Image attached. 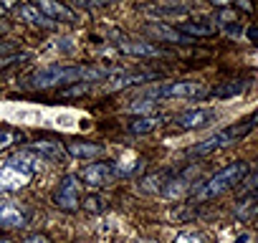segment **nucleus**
<instances>
[{
    "instance_id": "nucleus-41",
    "label": "nucleus",
    "mask_w": 258,
    "mask_h": 243,
    "mask_svg": "<svg viewBox=\"0 0 258 243\" xmlns=\"http://www.w3.org/2000/svg\"><path fill=\"white\" fill-rule=\"evenodd\" d=\"M0 243H11V240H3V238H0Z\"/></svg>"
},
{
    "instance_id": "nucleus-34",
    "label": "nucleus",
    "mask_w": 258,
    "mask_h": 243,
    "mask_svg": "<svg viewBox=\"0 0 258 243\" xmlns=\"http://www.w3.org/2000/svg\"><path fill=\"white\" fill-rule=\"evenodd\" d=\"M245 36H248V41H253V43H258V26H250V28L245 31Z\"/></svg>"
},
{
    "instance_id": "nucleus-31",
    "label": "nucleus",
    "mask_w": 258,
    "mask_h": 243,
    "mask_svg": "<svg viewBox=\"0 0 258 243\" xmlns=\"http://www.w3.org/2000/svg\"><path fill=\"white\" fill-rule=\"evenodd\" d=\"M175 243H205V238L200 233H180L175 238Z\"/></svg>"
},
{
    "instance_id": "nucleus-6",
    "label": "nucleus",
    "mask_w": 258,
    "mask_h": 243,
    "mask_svg": "<svg viewBox=\"0 0 258 243\" xmlns=\"http://www.w3.org/2000/svg\"><path fill=\"white\" fill-rule=\"evenodd\" d=\"M53 203H56V208L69 210V213H74L79 208V203H81V183H79L76 175H66L58 183V188L53 193Z\"/></svg>"
},
{
    "instance_id": "nucleus-40",
    "label": "nucleus",
    "mask_w": 258,
    "mask_h": 243,
    "mask_svg": "<svg viewBox=\"0 0 258 243\" xmlns=\"http://www.w3.org/2000/svg\"><path fill=\"white\" fill-rule=\"evenodd\" d=\"M137 243H157V240H147V238H142V240H137Z\"/></svg>"
},
{
    "instance_id": "nucleus-33",
    "label": "nucleus",
    "mask_w": 258,
    "mask_h": 243,
    "mask_svg": "<svg viewBox=\"0 0 258 243\" xmlns=\"http://www.w3.org/2000/svg\"><path fill=\"white\" fill-rule=\"evenodd\" d=\"M23 243H51V238L43 235V233H33V235H28Z\"/></svg>"
},
{
    "instance_id": "nucleus-39",
    "label": "nucleus",
    "mask_w": 258,
    "mask_h": 243,
    "mask_svg": "<svg viewBox=\"0 0 258 243\" xmlns=\"http://www.w3.org/2000/svg\"><path fill=\"white\" fill-rule=\"evenodd\" d=\"M235 243H248V238H245V235H240V238H238Z\"/></svg>"
},
{
    "instance_id": "nucleus-22",
    "label": "nucleus",
    "mask_w": 258,
    "mask_h": 243,
    "mask_svg": "<svg viewBox=\"0 0 258 243\" xmlns=\"http://www.w3.org/2000/svg\"><path fill=\"white\" fill-rule=\"evenodd\" d=\"M235 215L240 220H250V218H258V193H250L245 195L238 205H235Z\"/></svg>"
},
{
    "instance_id": "nucleus-9",
    "label": "nucleus",
    "mask_w": 258,
    "mask_h": 243,
    "mask_svg": "<svg viewBox=\"0 0 258 243\" xmlns=\"http://www.w3.org/2000/svg\"><path fill=\"white\" fill-rule=\"evenodd\" d=\"M119 48L129 56H145V58H167L170 48H160L152 41H121Z\"/></svg>"
},
{
    "instance_id": "nucleus-20",
    "label": "nucleus",
    "mask_w": 258,
    "mask_h": 243,
    "mask_svg": "<svg viewBox=\"0 0 258 243\" xmlns=\"http://www.w3.org/2000/svg\"><path fill=\"white\" fill-rule=\"evenodd\" d=\"M172 175H175L172 170H157V172H150V175L142 177V190H145V193H162V188L170 183Z\"/></svg>"
},
{
    "instance_id": "nucleus-30",
    "label": "nucleus",
    "mask_w": 258,
    "mask_h": 243,
    "mask_svg": "<svg viewBox=\"0 0 258 243\" xmlns=\"http://www.w3.org/2000/svg\"><path fill=\"white\" fill-rule=\"evenodd\" d=\"M172 218H177V220H190V218H195V208L187 203L185 208H180V210H172Z\"/></svg>"
},
{
    "instance_id": "nucleus-15",
    "label": "nucleus",
    "mask_w": 258,
    "mask_h": 243,
    "mask_svg": "<svg viewBox=\"0 0 258 243\" xmlns=\"http://www.w3.org/2000/svg\"><path fill=\"white\" fill-rule=\"evenodd\" d=\"M162 74L160 71H142V74H124V76H116L106 84V91H119V89H126V86H137V84H145V81H152V79H160Z\"/></svg>"
},
{
    "instance_id": "nucleus-32",
    "label": "nucleus",
    "mask_w": 258,
    "mask_h": 243,
    "mask_svg": "<svg viewBox=\"0 0 258 243\" xmlns=\"http://www.w3.org/2000/svg\"><path fill=\"white\" fill-rule=\"evenodd\" d=\"M89 89H91V84H76V86H71V89H63L61 96H79V94H86Z\"/></svg>"
},
{
    "instance_id": "nucleus-4",
    "label": "nucleus",
    "mask_w": 258,
    "mask_h": 243,
    "mask_svg": "<svg viewBox=\"0 0 258 243\" xmlns=\"http://www.w3.org/2000/svg\"><path fill=\"white\" fill-rule=\"evenodd\" d=\"M33 172H36V165H33V157L28 152L11 157L8 165L0 170V193H18V190H23L26 185H31Z\"/></svg>"
},
{
    "instance_id": "nucleus-14",
    "label": "nucleus",
    "mask_w": 258,
    "mask_h": 243,
    "mask_svg": "<svg viewBox=\"0 0 258 243\" xmlns=\"http://www.w3.org/2000/svg\"><path fill=\"white\" fill-rule=\"evenodd\" d=\"M31 150L36 152V155H41L43 160H51V162H63L66 160V147L61 145V142H56V140H36L33 145H31Z\"/></svg>"
},
{
    "instance_id": "nucleus-38",
    "label": "nucleus",
    "mask_w": 258,
    "mask_h": 243,
    "mask_svg": "<svg viewBox=\"0 0 258 243\" xmlns=\"http://www.w3.org/2000/svg\"><path fill=\"white\" fill-rule=\"evenodd\" d=\"M6 31H8V23H6V21H0V33H6Z\"/></svg>"
},
{
    "instance_id": "nucleus-21",
    "label": "nucleus",
    "mask_w": 258,
    "mask_h": 243,
    "mask_svg": "<svg viewBox=\"0 0 258 243\" xmlns=\"http://www.w3.org/2000/svg\"><path fill=\"white\" fill-rule=\"evenodd\" d=\"M157 125H160V119H157L155 114H152V116H135V119L126 125V130L132 132V135H150V132L157 130Z\"/></svg>"
},
{
    "instance_id": "nucleus-37",
    "label": "nucleus",
    "mask_w": 258,
    "mask_h": 243,
    "mask_svg": "<svg viewBox=\"0 0 258 243\" xmlns=\"http://www.w3.org/2000/svg\"><path fill=\"white\" fill-rule=\"evenodd\" d=\"M13 8H16V6H8V3H6V6H0V16L8 13V11H13Z\"/></svg>"
},
{
    "instance_id": "nucleus-13",
    "label": "nucleus",
    "mask_w": 258,
    "mask_h": 243,
    "mask_svg": "<svg viewBox=\"0 0 258 243\" xmlns=\"http://www.w3.org/2000/svg\"><path fill=\"white\" fill-rule=\"evenodd\" d=\"M248 86H250V81H248V79H230V81H220V84H218V86H213L208 94H210L213 99H233V96L245 94V91H248Z\"/></svg>"
},
{
    "instance_id": "nucleus-36",
    "label": "nucleus",
    "mask_w": 258,
    "mask_h": 243,
    "mask_svg": "<svg viewBox=\"0 0 258 243\" xmlns=\"http://www.w3.org/2000/svg\"><path fill=\"white\" fill-rule=\"evenodd\" d=\"M233 6H235L238 11H245V13H253V6H250V3H233Z\"/></svg>"
},
{
    "instance_id": "nucleus-16",
    "label": "nucleus",
    "mask_w": 258,
    "mask_h": 243,
    "mask_svg": "<svg viewBox=\"0 0 258 243\" xmlns=\"http://www.w3.org/2000/svg\"><path fill=\"white\" fill-rule=\"evenodd\" d=\"M38 8H41V13H43L48 21H53V23H74V21H76V16H74L66 6L53 3V0H43V3H38Z\"/></svg>"
},
{
    "instance_id": "nucleus-1",
    "label": "nucleus",
    "mask_w": 258,
    "mask_h": 243,
    "mask_svg": "<svg viewBox=\"0 0 258 243\" xmlns=\"http://www.w3.org/2000/svg\"><path fill=\"white\" fill-rule=\"evenodd\" d=\"M106 76H109V71L96 69V66H43V69H36L33 74H28L23 86L41 91V89H51L58 84H91V81H99Z\"/></svg>"
},
{
    "instance_id": "nucleus-28",
    "label": "nucleus",
    "mask_w": 258,
    "mask_h": 243,
    "mask_svg": "<svg viewBox=\"0 0 258 243\" xmlns=\"http://www.w3.org/2000/svg\"><path fill=\"white\" fill-rule=\"evenodd\" d=\"M31 58V53H8V56H0V71L3 69H8V66H13V64H21V61H28Z\"/></svg>"
},
{
    "instance_id": "nucleus-12",
    "label": "nucleus",
    "mask_w": 258,
    "mask_h": 243,
    "mask_svg": "<svg viewBox=\"0 0 258 243\" xmlns=\"http://www.w3.org/2000/svg\"><path fill=\"white\" fill-rule=\"evenodd\" d=\"M13 16L28 26H36V28H53V21H48L38 6H28V3H21L13 8Z\"/></svg>"
},
{
    "instance_id": "nucleus-10",
    "label": "nucleus",
    "mask_w": 258,
    "mask_h": 243,
    "mask_svg": "<svg viewBox=\"0 0 258 243\" xmlns=\"http://www.w3.org/2000/svg\"><path fill=\"white\" fill-rule=\"evenodd\" d=\"M198 170H200V167H198V165H192V167H185L182 172H175V175L170 177V183L162 188V193H160V195H165V198H170V200H175V198L185 195Z\"/></svg>"
},
{
    "instance_id": "nucleus-18",
    "label": "nucleus",
    "mask_w": 258,
    "mask_h": 243,
    "mask_svg": "<svg viewBox=\"0 0 258 243\" xmlns=\"http://www.w3.org/2000/svg\"><path fill=\"white\" fill-rule=\"evenodd\" d=\"M66 152L71 157H79V160H94V157H101L104 155V147L96 145V142H81V140H74L66 145Z\"/></svg>"
},
{
    "instance_id": "nucleus-27",
    "label": "nucleus",
    "mask_w": 258,
    "mask_h": 243,
    "mask_svg": "<svg viewBox=\"0 0 258 243\" xmlns=\"http://www.w3.org/2000/svg\"><path fill=\"white\" fill-rule=\"evenodd\" d=\"M152 13H162V16H180L187 11V6H177V3H165V6H157V8H150Z\"/></svg>"
},
{
    "instance_id": "nucleus-29",
    "label": "nucleus",
    "mask_w": 258,
    "mask_h": 243,
    "mask_svg": "<svg viewBox=\"0 0 258 243\" xmlns=\"http://www.w3.org/2000/svg\"><path fill=\"white\" fill-rule=\"evenodd\" d=\"M13 142H16V132L13 130H0V152L8 150Z\"/></svg>"
},
{
    "instance_id": "nucleus-17",
    "label": "nucleus",
    "mask_w": 258,
    "mask_h": 243,
    "mask_svg": "<svg viewBox=\"0 0 258 243\" xmlns=\"http://www.w3.org/2000/svg\"><path fill=\"white\" fill-rule=\"evenodd\" d=\"M147 33L160 38V41H167V43H192V38L182 36L177 28H172L167 23H152V26H147Z\"/></svg>"
},
{
    "instance_id": "nucleus-3",
    "label": "nucleus",
    "mask_w": 258,
    "mask_h": 243,
    "mask_svg": "<svg viewBox=\"0 0 258 243\" xmlns=\"http://www.w3.org/2000/svg\"><path fill=\"white\" fill-rule=\"evenodd\" d=\"M245 175H248V162L235 160V162L225 165L223 170H218L215 175H210L208 180H203L200 188H198L192 195H195V200H210V198H218V195H223L225 190L238 188L240 180H243Z\"/></svg>"
},
{
    "instance_id": "nucleus-24",
    "label": "nucleus",
    "mask_w": 258,
    "mask_h": 243,
    "mask_svg": "<svg viewBox=\"0 0 258 243\" xmlns=\"http://www.w3.org/2000/svg\"><path fill=\"white\" fill-rule=\"evenodd\" d=\"M258 190V165L253 167V170H248V175L240 180V185H238V193L245 198V195H250V193H255Z\"/></svg>"
},
{
    "instance_id": "nucleus-35",
    "label": "nucleus",
    "mask_w": 258,
    "mask_h": 243,
    "mask_svg": "<svg viewBox=\"0 0 258 243\" xmlns=\"http://www.w3.org/2000/svg\"><path fill=\"white\" fill-rule=\"evenodd\" d=\"M16 48V43H0V56H8Z\"/></svg>"
},
{
    "instance_id": "nucleus-8",
    "label": "nucleus",
    "mask_w": 258,
    "mask_h": 243,
    "mask_svg": "<svg viewBox=\"0 0 258 243\" xmlns=\"http://www.w3.org/2000/svg\"><path fill=\"white\" fill-rule=\"evenodd\" d=\"M114 177H116V172H114V165H109V162H94V165H89V167L81 170L84 185H89V188H94V190L106 188Z\"/></svg>"
},
{
    "instance_id": "nucleus-7",
    "label": "nucleus",
    "mask_w": 258,
    "mask_h": 243,
    "mask_svg": "<svg viewBox=\"0 0 258 243\" xmlns=\"http://www.w3.org/2000/svg\"><path fill=\"white\" fill-rule=\"evenodd\" d=\"M215 119V111L208 109V106H195V109H187L182 114L175 116V127L177 130H203L208 127L210 122Z\"/></svg>"
},
{
    "instance_id": "nucleus-25",
    "label": "nucleus",
    "mask_w": 258,
    "mask_h": 243,
    "mask_svg": "<svg viewBox=\"0 0 258 243\" xmlns=\"http://www.w3.org/2000/svg\"><path fill=\"white\" fill-rule=\"evenodd\" d=\"M157 101L155 99H137L135 104H129V114H142V116H152Z\"/></svg>"
},
{
    "instance_id": "nucleus-2",
    "label": "nucleus",
    "mask_w": 258,
    "mask_h": 243,
    "mask_svg": "<svg viewBox=\"0 0 258 243\" xmlns=\"http://www.w3.org/2000/svg\"><path fill=\"white\" fill-rule=\"evenodd\" d=\"M253 130H258V109H255L253 116H248L245 122H240V125H230V127H225V130H220V132H215V135H210L208 140L192 145V147L187 150V155H192V157L213 155V152H218V150H223V147L235 145L238 140H243V137L250 135Z\"/></svg>"
},
{
    "instance_id": "nucleus-5",
    "label": "nucleus",
    "mask_w": 258,
    "mask_h": 243,
    "mask_svg": "<svg viewBox=\"0 0 258 243\" xmlns=\"http://www.w3.org/2000/svg\"><path fill=\"white\" fill-rule=\"evenodd\" d=\"M150 99H200L208 94V89H203L198 81H175V84H165V86H155L147 91Z\"/></svg>"
},
{
    "instance_id": "nucleus-26",
    "label": "nucleus",
    "mask_w": 258,
    "mask_h": 243,
    "mask_svg": "<svg viewBox=\"0 0 258 243\" xmlns=\"http://www.w3.org/2000/svg\"><path fill=\"white\" fill-rule=\"evenodd\" d=\"M84 208H86L89 213H104V210H106V203H104V198H99V195H86V198H84Z\"/></svg>"
},
{
    "instance_id": "nucleus-23",
    "label": "nucleus",
    "mask_w": 258,
    "mask_h": 243,
    "mask_svg": "<svg viewBox=\"0 0 258 243\" xmlns=\"http://www.w3.org/2000/svg\"><path fill=\"white\" fill-rule=\"evenodd\" d=\"M140 167H142V160L135 157V155H124L119 162H114V172H116V177H129V175H135Z\"/></svg>"
},
{
    "instance_id": "nucleus-11",
    "label": "nucleus",
    "mask_w": 258,
    "mask_h": 243,
    "mask_svg": "<svg viewBox=\"0 0 258 243\" xmlns=\"http://www.w3.org/2000/svg\"><path fill=\"white\" fill-rule=\"evenodd\" d=\"M31 213L26 208H21L18 203H11V200H3L0 203V225L3 228H23L28 223Z\"/></svg>"
},
{
    "instance_id": "nucleus-19",
    "label": "nucleus",
    "mask_w": 258,
    "mask_h": 243,
    "mask_svg": "<svg viewBox=\"0 0 258 243\" xmlns=\"http://www.w3.org/2000/svg\"><path fill=\"white\" fill-rule=\"evenodd\" d=\"M177 31L182 33V36H187V38H208V36H213V23L210 21H180V26H177Z\"/></svg>"
}]
</instances>
